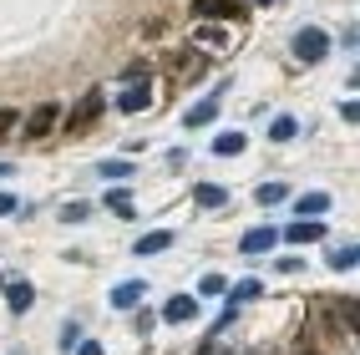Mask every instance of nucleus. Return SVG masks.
I'll return each instance as SVG.
<instances>
[{
	"instance_id": "14",
	"label": "nucleus",
	"mask_w": 360,
	"mask_h": 355,
	"mask_svg": "<svg viewBox=\"0 0 360 355\" xmlns=\"http://www.w3.org/2000/svg\"><path fill=\"white\" fill-rule=\"evenodd\" d=\"M335 325L355 335V325H360V310H355V299H340V304H335Z\"/></svg>"
},
{
	"instance_id": "27",
	"label": "nucleus",
	"mask_w": 360,
	"mask_h": 355,
	"mask_svg": "<svg viewBox=\"0 0 360 355\" xmlns=\"http://www.w3.org/2000/svg\"><path fill=\"white\" fill-rule=\"evenodd\" d=\"M77 355H102V345H97V340H82V345H77Z\"/></svg>"
},
{
	"instance_id": "6",
	"label": "nucleus",
	"mask_w": 360,
	"mask_h": 355,
	"mask_svg": "<svg viewBox=\"0 0 360 355\" xmlns=\"http://www.w3.org/2000/svg\"><path fill=\"white\" fill-rule=\"evenodd\" d=\"M6 304H11V315H26L31 304H36V290H31L26 279H11L6 284Z\"/></svg>"
},
{
	"instance_id": "9",
	"label": "nucleus",
	"mask_w": 360,
	"mask_h": 355,
	"mask_svg": "<svg viewBox=\"0 0 360 355\" xmlns=\"http://www.w3.org/2000/svg\"><path fill=\"white\" fill-rule=\"evenodd\" d=\"M142 295H148V284H142V279H127V284H117V290H112V304H117V310H137Z\"/></svg>"
},
{
	"instance_id": "28",
	"label": "nucleus",
	"mask_w": 360,
	"mask_h": 355,
	"mask_svg": "<svg viewBox=\"0 0 360 355\" xmlns=\"http://www.w3.org/2000/svg\"><path fill=\"white\" fill-rule=\"evenodd\" d=\"M15 208H20V203H15L11 193H0V213H15Z\"/></svg>"
},
{
	"instance_id": "12",
	"label": "nucleus",
	"mask_w": 360,
	"mask_h": 355,
	"mask_svg": "<svg viewBox=\"0 0 360 355\" xmlns=\"http://www.w3.org/2000/svg\"><path fill=\"white\" fill-rule=\"evenodd\" d=\"M213 117H219V97H203V102H198L193 112H188V117H183V122H188V127H208V122H213Z\"/></svg>"
},
{
	"instance_id": "23",
	"label": "nucleus",
	"mask_w": 360,
	"mask_h": 355,
	"mask_svg": "<svg viewBox=\"0 0 360 355\" xmlns=\"http://www.w3.org/2000/svg\"><path fill=\"white\" fill-rule=\"evenodd\" d=\"M15 127H20V112L15 107H0V137H11Z\"/></svg>"
},
{
	"instance_id": "26",
	"label": "nucleus",
	"mask_w": 360,
	"mask_h": 355,
	"mask_svg": "<svg viewBox=\"0 0 360 355\" xmlns=\"http://www.w3.org/2000/svg\"><path fill=\"white\" fill-rule=\"evenodd\" d=\"M61 219H66V224H82V219H86V203H66Z\"/></svg>"
},
{
	"instance_id": "1",
	"label": "nucleus",
	"mask_w": 360,
	"mask_h": 355,
	"mask_svg": "<svg viewBox=\"0 0 360 355\" xmlns=\"http://www.w3.org/2000/svg\"><path fill=\"white\" fill-rule=\"evenodd\" d=\"M97 117H102V91L91 86V91H82V97H77V107H71V117H66V137H82L91 122H97Z\"/></svg>"
},
{
	"instance_id": "18",
	"label": "nucleus",
	"mask_w": 360,
	"mask_h": 355,
	"mask_svg": "<svg viewBox=\"0 0 360 355\" xmlns=\"http://www.w3.org/2000/svg\"><path fill=\"white\" fill-rule=\"evenodd\" d=\"M355 264H360V249H355V244H345V249H335V254H330V269H340V274L355 269Z\"/></svg>"
},
{
	"instance_id": "8",
	"label": "nucleus",
	"mask_w": 360,
	"mask_h": 355,
	"mask_svg": "<svg viewBox=\"0 0 360 355\" xmlns=\"http://www.w3.org/2000/svg\"><path fill=\"white\" fill-rule=\"evenodd\" d=\"M284 239H290V244H320L325 239V224L320 219H300V224L284 228Z\"/></svg>"
},
{
	"instance_id": "4",
	"label": "nucleus",
	"mask_w": 360,
	"mask_h": 355,
	"mask_svg": "<svg viewBox=\"0 0 360 355\" xmlns=\"http://www.w3.org/2000/svg\"><path fill=\"white\" fill-rule=\"evenodd\" d=\"M193 15L198 20H233V15H244V6L238 0H193Z\"/></svg>"
},
{
	"instance_id": "25",
	"label": "nucleus",
	"mask_w": 360,
	"mask_h": 355,
	"mask_svg": "<svg viewBox=\"0 0 360 355\" xmlns=\"http://www.w3.org/2000/svg\"><path fill=\"white\" fill-rule=\"evenodd\" d=\"M198 290H203V295H224L229 284H224V274H203V284H198Z\"/></svg>"
},
{
	"instance_id": "2",
	"label": "nucleus",
	"mask_w": 360,
	"mask_h": 355,
	"mask_svg": "<svg viewBox=\"0 0 360 355\" xmlns=\"http://www.w3.org/2000/svg\"><path fill=\"white\" fill-rule=\"evenodd\" d=\"M61 122V107L56 102H41V107H31L26 112V122H20V132H26L31 142H41V137H51V127Z\"/></svg>"
},
{
	"instance_id": "20",
	"label": "nucleus",
	"mask_w": 360,
	"mask_h": 355,
	"mask_svg": "<svg viewBox=\"0 0 360 355\" xmlns=\"http://www.w3.org/2000/svg\"><path fill=\"white\" fill-rule=\"evenodd\" d=\"M229 299H233V304H244V299H259V279H238L233 290H229Z\"/></svg>"
},
{
	"instance_id": "15",
	"label": "nucleus",
	"mask_w": 360,
	"mask_h": 355,
	"mask_svg": "<svg viewBox=\"0 0 360 355\" xmlns=\"http://www.w3.org/2000/svg\"><path fill=\"white\" fill-rule=\"evenodd\" d=\"M213 153H219V157L244 153V132H224V137H213Z\"/></svg>"
},
{
	"instance_id": "19",
	"label": "nucleus",
	"mask_w": 360,
	"mask_h": 355,
	"mask_svg": "<svg viewBox=\"0 0 360 355\" xmlns=\"http://www.w3.org/2000/svg\"><path fill=\"white\" fill-rule=\"evenodd\" d=\"M300 132V122H295V117H274V127H269V142H290Z\"/></svg>"
},
{
	"instance_id": "21",
	"label": "nucleus",
	"mask_w": 360,
	"mask_h": 355,
	"mask_svg": "<svg viewBox=\"0 0 360 355\" xmlns=\"http://www.w3.org/2000/svg\"><path fill=\"white\" fill-rule=\"evenodd\" d=\"M107 208H112V213H122V219H127V213H132V198L122 193V188H112V193H107Z\"/></svg>"
},
{
	"instance_id": "11",
	"label": "nucleus",
	"mask_w": 360,
	"mask_h": 355,
	"mask_svg": "<svg viewBox=\"0 0 360 355\" xmlns=\"http://www.w3.org/2000/svg\"><path fill=\"white\" fill-rule=\"evenodd\" d=\"M162 249H173V233H167V228L142 233V239H137V254H142V259H148V254H162Z\"/></svg>"
},
{
	"instance_id": "3",
	"label": "nucleus",
	"mask_w": 360,
	"mask_h": 355,
	"mask_svg": "<svg viewBox=\"0 0 360 355\" xmlns=\"http://www.w3.org/2000/svg\"><path fill=\"white\" fill-rule=\"evenodd\" d=\"M325 51H330V36H325L320 26H304V31H295V56H300L304 66L325 61Z\"/></svg>"
},
{
	"instance_id": "29",
	"label": "nucleus",
	"mask_w": 360,
	"mask_h": 355,
	"mask_svg": "<svg viewBox=\"0 0 360 355\" xmlns=\"http://www.w3.org/2000/svg\"><path fill=\"white\" fill-rule=\"evenodd\" d=\"M198 355H229V350H224V345H203Z\"/></svg>"
},
{
	"instance_id": "17",
	"label": "nucleus",
	"mask_w": 360,
	"mask_h": 355,
	"mask_svg": "<svg viewBox=\"0 0 360 355\" xmlns=\"http://www.w3.org/2000/svg\"><path fill=\"white\" fill-rule=\"evenodd\" d=\"M295 208H300V219H309V213H330V193H304Z\"/></svg>"
},
{
	"instance_id": "30",
	"label": "nucleus",
	"mask_w": 360,
	"mask_h": 355,
	"mask_svg": "<svg viewBox=\"0 0 360 355\" xmlns=\"http://www.w3.org/2000/svg\"><path fill=\"white\" fill-rule=\"evenodd\" d=\"M300 355H315V350H304V345H300Z\"/></svg>"
},
{
	"instance_id": "22",
	"label": "nucleus",
	"mask_w": 360,
	"mask_h": 355,
	"mask_svg": "<svg viewBox=\"0 0 360 355\" xmlns=\"http://www.w3.org/2000/svg\"><path fill=\"white\" fill-rule=\"evenodd\" d=\"M132 173V162L127 157H112V162H102V178H127Z\"/></svg>"
},
{
	"instance_id": "16",
	"label": "nucleus",
	"mask_w": 360,
	"mask_h": 355,
	"mask_svg": "<svg viewBox=\"0 0 360 355\" xmlns=\"http://www.w3.org/2000/svg\"><path fill=\"white\" fill-rule=\"evenodd\" d=\"M264 208H274V203H284V198H290V188H284V183H259V193H254Z\"/></svg>"
},
{
	"instance_id": "10",
	"label": "nucleus",
	"mask_w": 360,
	"mask_h": 355,
	"mask_svg": "<svg viewBox=\"0 0 360 355\" xmlns=\"http://www.w3.org/2000/svg\"><path fill=\"white\" fill-rule=\"evenodd\" d=\"M274 244H279L274 228H249V233H244V254H269Z\"/></svg>"
},
{
	"instance_id": "13",
	"label": "nucleus",
	"mask_w": 360,
	"mask_h": 355,
	"mask_svg": "<svg viewBox=\"0 0 360 355\" xmlns=\"http://www.w3.org/2000/svg\"><path fill=\"white\" fill-rule=\"evenodd\" d=\"M193 203H198V208H219V203H229V193H224L219 183H198V188H193Z\"/></svg>"
},
{
	"instance_id": "24",
	"label": "nucleus",
	"mask_w": 360,
	"mask_h": 355,
	"mask_svg": "<svg viewBox=\"0 0 360 355\" xmlns=\"http://www.w3.org/2000/svg\"><path fill=\"white\" fill-rule=\"evenodd\" d=\"M178 77H188V82L203 77V61H198V56H183V61H178Z\"/></svg>"
},
{
	"instance_id": "7",
	"label": "nucleus",
	"mask_w": 360,
	"mask_h": 355,
	"mask_svg": "<svg viewBox=\"0 0 360 355\" xmlns=\"http://www.w3.org/2000/svg\"><path fill=\"white\" fill-rule=\"evenodd\" d=\"M162 320H167V325H188V320H198V299H193V295H178V299H167Z\"/></svg>"
},
{
	"instance_id": "5",
	"label": "nucleus",
	"mask_w": 360,
	"mask_h": 355,
	"mask_svg": "<svg viewBox=\"0 0 360 355\" xmlns=\"http://www.w3.org/2000/svg\"><path fill=\"white\" fill-rule=\"evenodd\" d=\"M148 102H153V82H127V91H122V97H117V107H122L127 117L148 112Z\"/></svg>"
}]
</instances>
